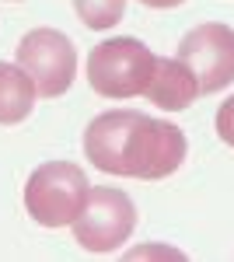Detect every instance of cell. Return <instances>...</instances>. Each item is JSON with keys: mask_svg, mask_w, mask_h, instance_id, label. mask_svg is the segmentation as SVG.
<instances>
[{"mask_svg": "<svg viewBox=\"0 0 234 262\" xmlns=\"http://www.w3.org/2000/svg\"><path fill=\"white\" fill-rule=\"evenodd\" d=\"M84 154L105 175L157 182L182 168L189 140L168 119L143 116L137 108H112L95 116L84 129Z\"/></svg>", "mask_w": 234, "mask_h": 262, "instance_id": "obj_1", "label": "cell"}, {"mask_svg": "<svg viewBox=\"0 0 234 262\" xmlns=\"http://www.w3.org/2000/svg\"><path fill=\"white\" fill-rule=\"evenodd\" d=\"M157 70V56L133 35L105 39L88 56V84L101 98H137L143 95Z\"/></svg>", "mask_w": 234, "mask_h": 262, "instance_id": "obj_2", "label": "cell"}, {"mask_svg": "<svg viewBox=\"0 0 234 262\" xmlns=\"http://www.w3.org/2000/svg\"><path fill=\"white\" fill-rule=\"evenodd\" d=\"M88 192H91V185L80 164L49 161L39 164L25 182V210L42 227H67L77 221Z\"/></svg>", "mask_w": 234, "mask_h": 262, "instance_id": "obj_3", "label": "cell"}, {"mask_svg": "<svg viewBox=\"0 0 234 262\" xmlns=\"http://www.w3.org/2000/svg\"><path fill=\"white\" fill-rule=\"evenodd\" d=\"M70 227H74V238L84 252L105 255V252H116L122 242H130V234L137 227V206L122 189L98 185L88 192L77 221Z\"/></svg>", "mask_w": 234, "mask_h": 262, "instance_id": "obj_4", "label": "cell"}, {"mask_svg": "<svg viewBox=\"0 0 234 262\" xmlns=\"http://www.w3.org/2000/svg\"><path fill=\"white\" fill-rule=\"evenodd\" d=\"M18 67L35 81L42 98H59L77 77V49L56 28H32L18 42Z\"/></svg>", "mask_w": 234, "mask_h": 262, "instance_id": "obj_5", "label": "cell"}, {"mask_svg": "<svg viewBox=\"0 0 234 262\" xmlns=\"http://www.w3.org/2000/svg\"><path fill=\"white\" fill-rule=\"evenodd\" d=\"M178 60L196 74L203 95L224 91L234 84V28L220 21L189 28L178 42Z\"/></svg>", "mask_w": 234, "mask_h": 262, "instance_id": "obj_6", "label": "cell"}, {"mask_svg": "<svg viewBox=\"0 0 234 262\" xmlns=\"http://www.w3.org/2000/svg\"><path fill=\"white\" fill-rule=\"evenodd\" d=\"M199 95H203V91H199L196 74L178 60V56H157L154 81L143 91V98L154 101L157 108H164V112H185Z\"/></svg>", "mask_w": 234, "mask_h": 262, "instance_id": "obj_7", "label": "cell"}, {"mask_svg": "<svg viewBox=\"0 0 234 262\" xmlns=\"http://www.w3.org/2000/svg\"><path fill=\"white\" fill-rule=\"evenodd\" d=\"M35 95L39 88L21 67L0 63V126H14L28 119L35 108Z\"/></svg>", "mask_w": 234, "mask_h": 262, "instance_id": "obj_8", "label": "cell"}, {"mask_svg": "<svg viewBox=\"0 0 234 262\" xmlns=\"http://www.w3.org/2000/svg\"><path fill=\"white\" fill-rule=\"evenodd\" d=\"M77 18L91 28V32H105L122 21L126 14V0H74Z\"/></svg>", "mask_w": 234, "mask_h": 262, "instance_id": "obj_9", "label": "cell"}, {"mask_svg": "<svg viewBox=\"0 0 234 262\" xmlns=\"http://www.w3.org/2000/svg\"><path fill=\"white\" fill-rule=\"evenodd\" d=\"M214 126H217V137L227 143V147H234V95L220 108H217V119H214Z\"/></svg>", "mask_w": 234, "mask_h": 262, "instance_id": "obj_10", "label": "cell"}, {"mask_svg": "<svg viewBox=\"0 0 234 262\" xmlns=\"http://www.w3.org/2000/svg\"><path fill=\"white\" fill-rule=\"evenodd\" d=\"M143 7H157V11H168V7H178V4H185V0H140Z\"/></svg>", "mask_w": 234, "mask_h": 262, "instance_id": "obj_11", "label": "cell"}, {"mask_svg": "<svg viewBox=\"0 0 234 262\" xmlns=\"http://www.w3.org/2000/svg\"><path fill=\"white\" fill-rule=\"evenodd\" d=\"M14 4H18V0H14Z\"/></svg>", "mask_w": 234, "mask_h": 262, "instance_id": "obj_12", "label": "cell"}]
</instances>
